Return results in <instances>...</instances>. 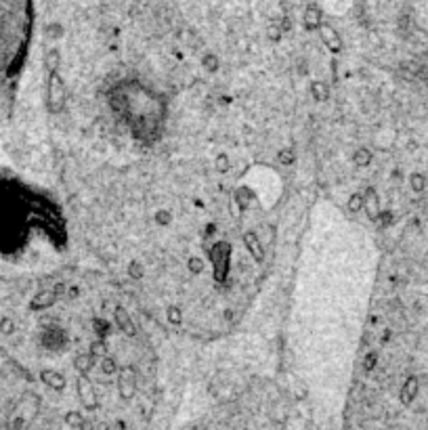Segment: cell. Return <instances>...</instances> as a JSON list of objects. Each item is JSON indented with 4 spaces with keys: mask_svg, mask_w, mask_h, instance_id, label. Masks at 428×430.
I'll return each instance as SVG.
<instances>
[{
    "mask_svg": "<svg viewBox=\"0 0 428 430\" xmlns=\"http://www.w3.org/2000/svg\"><path fill=\"white\" fill-rule=\"evenodd\" d=\"M300 292L319 302L296 304V359L309 382L336 386L351 374L357 328L369 285L363 237L345 218L313 225L302 256Z\"/></svg>",
    "mask_w": 428,
    "mask_h": 430,
    "instance_id": "cell-3",
    "label": "cell"
},
{
    "mask_svg": "<svg viewBox=\"0 0 428 430\" xmlns=\"http://www.w3.org/2000/svg\"><path fill=\"white\" fill-rule=\"evenodd\" d=\"M109 216V252L141 294L187 330L244 315L277 233L273 175L231 158L132 164Z\"/></svg>",
    "mask_w": 428,
    "mask_h": 430,
    "instance_id": "cell-1",
    "label": "cell"
},
{
    "mask_svg": "<svg viewBox=\"0 0 428 430\" xmlns=\"http://www.w3.org/2000/svg\"><path fill=\"white\" fill-rule=\"evenodd\" d=\"M158 359L116 285L87 271L0 275V426L132 430Z\"/></svg>",
    "mask_w": 428,
    "mask_h": 430,
    "instance_id": "cell-2",
    "label": "cell"
}]
</instances>
